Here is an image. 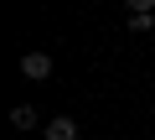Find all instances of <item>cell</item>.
Here are the masks:
<instances>
[{"mask_svg": "<svg viewBox=\"0 0 155 140\" xmlns=\"http://www.w3.org/2000/svg\"><path fill=\"white\" fill-rule=\"evenodd\" d=\"M21 140H26V135H21Z\"/></svg>", "mask_w": 155, "mask_h": 140, "instance_id": "277c9868", "label": "cell"}, {"mask_svg": "<svg viewBox=\"0 0 155 140\" xmlns=\"http://www.w3.org/2000/svg\"><path fill=\"white\" fill-rule=\"evenodd\" d=\"M47 140H78V119H72V114L47 119Z\"/></svg>", "mask_w": 155, "mask_h": 140, "instance_id": "7a4b0ae2", "label": "cell"}, {"mask_svg": "<svg viewBox=\"0 0 155 140\" xmlns=\"http://www.w3.org/2000/svg\"><path fill=\"white\" fill-rule=\"evenodd\" d=\"M36 119H41V114H36L31 104H16V109H11V125H16L21 135H26V130H36Z\"/></svg>", "mask_w": 155, "mask_h": 140, "instance_id": "3957f363", "label": "cell"}, {"mask_svg": "<svg viewBox=\"0 0 155 140\" xmlns=\"http://www.w3.org/2000/svg\"><path fill=\"white\" fill-rule=\"evenodd\" d=\"M21 73H26L31 83L52 78V57H47V52H26V57H21Z\"/></svg>", "mask_w": 155, "mask_h": 140, "instance_id": "6da1fadb", "label": "cell"}]
</instances>
